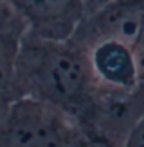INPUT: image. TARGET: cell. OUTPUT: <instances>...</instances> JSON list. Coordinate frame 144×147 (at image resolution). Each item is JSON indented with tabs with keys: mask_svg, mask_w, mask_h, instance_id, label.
<instances>
[{
	"mask_svg": "<svg viewBox=\"0 0 144 147\" xmlns=\"http://www.w3.org/2000/svg\"><path fill=\"white\" fill-rule=\"evenodd\" d=\"M33 96L73 116L95 146H102L99 127L107 101L91 73L87 53L70 39H43L23 34L14 71V98Z\"/></svg>",
	"mask_w": 144,
	"mask_h": 147,
	"instance_id": "1",
	"label": "cell"
},
{
	"mask_svg": "<svg viewBox=\"0 0 144 147\" xmlns=\"http://www.w3.org/2000/svg\"><path fill=\"white\" fill-rule=\"evenodd\" d=\"M95 146L73 116L33 96H16L0 110V147Z\"/></svg>",
	"mask_w": 144,
	"mask_h": 147,
	"instance_id": "2",
	"label": "cell"
},
{
	"mask_svg": "<svg viewBox=\"0 0 144 147\" xmlns=\"http://www.w3.org/2000/svg\"><path fill=\"white\" fill-rule=\"evenodd\" d=\"M144 22V0H109L85 14L70 40L89 48L102 40H116L133 48Z\"/></svg>",
	"mask_w": 144,
	"mask_h": 147,
	"instance_id": "3",
	"label": "cell"
},
{
	"mask_svg": "<svg viewBox=\"0 0 144 147\" xmlns=\"http://www.w3.org/2000/svg\"><path fill=\"white\" fill-rule=\"evenodd\" d=\"M26 31L43 39L65 40L85 16L82 0H5Z\"/></svg>",
	"mask_w": 144,
	"mask_h": 147,
	"instance_id": "4",
	"label": "cell"
},
{
	"mask_svg": "<svg viewBox=\"0 0 144 147\" xmlns=\"http://www.w3.org/2000/svg\"><path fill=\"white\" fill-rule=\"evenodd\" d=\"M84 50V48H82ZM98 84L112 94L132 96L138 73L133 50L116 40H102L84 50Z\"/></svg>",
	"mask_w": 144,
	"mask_h": 147,
	"instance_id": "5",
	"label": "cell"
},
{
	"mask_svg": "<svg viewBox=\"0 0 144 147\" xmlns=\"http://www.w3.org/2000/svg\"><path fill=\"white\" fill-rule=\"evenodd\" d=\"M26 26L23 20L0 2V110L14 98V71Z\"/></svg>",
	"mask_w": 144,
	"mask_h": 147,
	"instance_id": "6",
	"label": "cell"
},
{
	"mask_svg": "<svg viewBox=\"0 0 144 147\" xmlns=\"http://www.w3.org/2000/svg\"><path fill=\"white\" fill-rule=\"evenodd\" d=\"M132 50H133L135 62H137L138 84H137V90L130 96V102L139 119L144 116V22H143L141 31H139V36Z\"/></svg>",
	"mask_w": 144,
	"mask_h": 147,
	"instance_id": "7",
	"label": "cell"
},
{
	"mask_svg": "<svg viewBox=\"0 0 144 147\" xmlns=\"http://www.w3.org/2000/svg\"><path fill=\"white\" fill-rule=\"evenodd\" d=\"M126 147H144V116L139 118L137 124L132 127L126 140Z\"/></svg>",
	"mask_w": 144,
	"mask_h": 147,
	"instance_id": "8",
	"label": "cell"
},
{
	"mask_svg": "<svg viewBox=\"0 0 144 147\" xmlns=\"http://www.w3.org/2000/svg\"><path fill=\"white\" fill-rule=\"evenodd\" d=\"M84 2V8H85V14L91 13V11L101 8L102 5H105L109 0H82Z\"/></svg>",
	"mask_w": 144,
	"mask_h": 147,
	"instance_id": "9",
	"label": "cell"
},
{
	"mask_svg": "<svg viewBox=\"0 0 144 147\" xmlns=\"http://www.w3.org/2000/svg\"><path fill=\"white\" fill-rule=\"evenodd\" d=\"M0 2H3V0H0Z\"/></svg>",
	"mask_w": 144,
	"mask_h": 147,
	"instance_id": "10",
	"label": "cell"
}]
</instances>
